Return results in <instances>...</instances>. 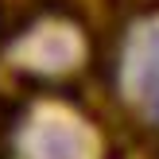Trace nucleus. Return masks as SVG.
I'll list each match as a JSON object with an SVG mask.
<instances>
[{"mask_svg":"<svg viewBox=\"0 0 159 159\" xmlns=\"http://www.w3.org/2000/svg\"><path fill=\"white\" fill-rule=\"evenodd\" d=\"M132 78H136L140 105L159 120V27H152L140 39L136 54H132Z\"/></svg>","mask_w":159,"mask_h":159,"instance_id":"obj_1","label":"nucleus"}]
</instances>
